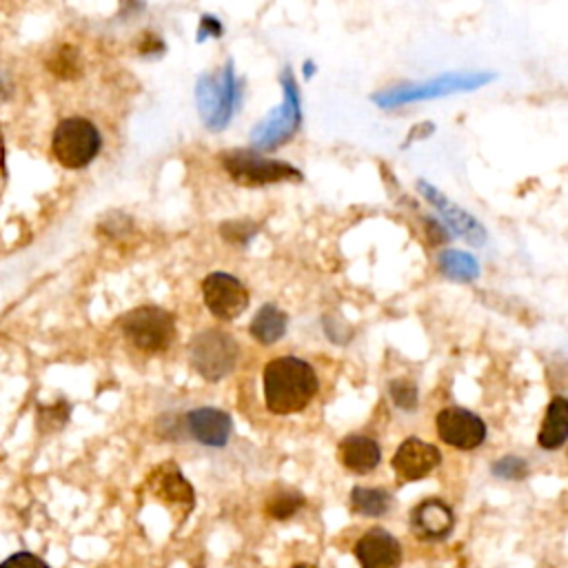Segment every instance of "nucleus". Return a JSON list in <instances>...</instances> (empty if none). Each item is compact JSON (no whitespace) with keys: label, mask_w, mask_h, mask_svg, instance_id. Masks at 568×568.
Here are the masks:
<instances>
[{"label":"nucleus","mask_w":568,"mask_h":568,"mask_svg":"<svg viewBox=\"0 0 568 568\" xmlns=\"http://www.w3.org/2000/svg\"><path fill=\"white\" fill-rule=\"evenodd\" d=\"M222 166L233 182L242 186H264L284 180H302V173L282 160H271L248 149H233L220 155Z\"/></svg>","instance_id":"nucleus-5"},{"label":"nucleus","mask_w":568,"mask_h":568,"mask_svg":"<svg viewBox=\"0 0 568 568\" xmlns=\"http://www.w3.org/2000/svg\"><path fill=\"white\" fill-rule=\"evenodd\" d=\"M408 524L419 541H444L455 528V513L444 499L428 497L410 510Z\"/></svg>","instance_id":"nucleus-13"},{"label":"nucleus","mask_w":568,"mask_h":568,"mask_svg":"<svg viewBox=\"0 0 568 568\" xmlns=\"http://www.w3.org/2000/svg\"><path fill=\"white\" fill-rule=\"evenodd\" d=\"M102 138L93 122L84 118H67L62 120L51 140V151L55 160L67 169L87 166L100 151Z\"/></svg>","instance_id":"nucleus-7"},{"label":"nucleus","mask_w":568,"mask_h":568,"mask_svg":"<svg viewBox=\"0 0 568 568\" xmlns=\"http://www.w3.org/2000/svg\"><path fill=\"white\" fill-rule=\"evenodd\" d=\"M442 462V453L437 446L419 439V437H406L393 459L390 466L399 481H419L426 475H430Z\"/></svg>","instance_id":"nucleus-12"},{"label":"nucleus","mask_w":568,"mask_h":568,"mask_svg":"<svg viewBox=\"0 0 568 568\" xmlns=\"http://www.w3.org/2000/svg\"><path fill=\"white\" fill-rule=\"evenodd\" d=\"M0 568H51V566L42 557L20 550V552H13L7 559H2Z\"/></svg>","instance_id":"nucleus-25"},{"label":"nucleus","mask_w":568,"mask_h":568,"mask_svg":"<svg viewBox=\"0 0 568 568\" xmlns=\"http://www.w3.org/2000/svg\"><path fill=\"white\" fill-rule=\"evenodd\" d=\"M237 82L233 75V62L226 60L220 73H204L197 78L195 84V100L200 118L204 120L206 129L222 131L229 120L233 118L237 104Z\"/></svg>","instance_id":"nucleus-2"},{"label":"nucleus","mask_w":568,"mask_h":568,"mask_svg":"<svg viewBox=\"0 0 568 568\" xmlns=\"http://www.w3.org/2000/svg\"><path fill=\"white\" fill-rule=\"evenodd\" d=\"M124 337L144 353H164L175 335V317L160 306H138L122 317Z\"/></svg>","instance_id":"nucleus-4"},{"label":"nucleus","mask_w":568,"mask_h":568,"mask_svg":"<svg viewBox=\"0 0 568 568\" xmlns=\"http://www.w3.org/2000/svg\"><path fill=\"white\" fill-rule=\"evenodd\" d=\"M4 178H7V169H4V146H2V138H0V195L4 189Z\"/></svg>","instance_id":"nucleus-28"},{"label":"nucleus","mask_w":568,"mask_h":568,"mask_svg":"<svg viewBox=\"0 0 568 568\" xmlns=\"http://www.w3.org/2000/svg\"><path fill=\"white\" fill-rule=\"evenodd\" d=\"M317 388L315 368L295 355L275 357L262 371L264 404L275 415L304 410L317 395Z\"/></svg>","instance_id":"nucleus-1"},{"label":"nucleus","mask_w":568,"mask_h":568,"mask_svg":"<svg viewBox=\"0 0 568 568\" xmlns=\"http://www.w3.org/2000/svg\"><path fill=\"white\" fill-rule=\"evenodd\" d=\"M339 462L355 475L375 470L382 462V448L373 437L348 435L339 442Z\"/></svg>","instance_id":"nucleus-17"},{"label":"nucleus","mask_w":568,"mask_h":568,"mask_svg":"<svg viewBox=\"0 0 568 568\" xmlns=\"http://www.w3.org/2000/svg\"><path fill=\"white\" fill-rule=\"evenodd\" d=\"M313 73V62H306V75Z\"/></svg>","instance_id":"nucleus-30"},{"label":"nucleus","mask_w":568,"mask_h":568,"mask_svg":"<svg viewBox=\"0 0 568 568\" xmlns=\"http://www.w3.org/2000/svg\"><path fill=\"white\" fill-rule=\"evenodd\" d=\"M248 331L255 337V342L271 346L286 333V313L280 311L275 304H264L253 315Z\"/></svg>","instance_id":"nucleus-19"},{"label":"nucleus","mask_w":568,"mask_h":568,"mask_svg":"<svg viewBox=\"0 0 568 568\" xmlns=\"http://www.w3.org/2000/svg\"><path fill=\"white\" fill-rule=\"evenodd\" d=\"M202 297L211 315L220 320H235L248 306L251 293L235 275L215 271L202 282Z\"/></svg>","instance_id":"nucleus-10"},{"label":"nucleus","mask_w":568,"mask_h":568,"mask_svg":"<svg viewBox=\"0 0 568 568\" xmlns=\"http://www.w3.org/2000/svg\"><path fill=\"white\" fill-rule=\"evenodd\" d=\"M304 506V497L295 490H280L275 495H271V499L266 501V515L277 519V521H284V519H291L300 508Z\"/></svg>","instance_id":"nucleus-22"},{"label":"nucleus","mask_w":568,"mask_h":568,"mask_svg":"<svg viewBox=\"0 0 568 568\" xmlns=\"http://www.w3.org/2000/svg\"><path fill=\"white\" fill-rule=\"evenodd\" d=\"M240 346L233 335L220 328H206L193 335L189 344L191 368L206 382L224 379L237 364Z\"/></svg>","instance_id":"nucleus-3"},{"label":"nucleus","mask_w":568,"mask_h":568,"mask_svg":"<svg viewBox=\"0 0 568 568\" xmlns=\"http://www.w3.org/2000/svg\"><path fill=\"white\" fill-rule=\"evenodd\" d=\"M490 470H493L495 477H501V479H524L528 475V464L521 457L506 455V457L497 459L490 466Z\"/></svg>","instance_id":"nucleus-23"},{"label":"nucleus","mask_w":568,"mask_h":568,"mask_svg":"<svg viewBox=\"0 0 568 568\" xmlns=\"http://www.w3.org/2000/svg\"><path fill=\"white\" fill-rule=\"evenodd\" d=\"M417 191L439 211V215L444 217V224L450 231H455V235H462L470 244H481L486 240L484 226L470 213H466L464 209L453 204L448 197H444L435 186H430L424 180H419L417 182Z\"/></svg>","instance_id":"nucleus-15"},{"label":"nucleus","mask_w":568,"mask_h":568,"mask_svg":"<svg viewBox=\"0 0 568 568\" xmlns=\"http://www.w3.org/2000/svg\"><path fill=\"white\" fill-rule=\"evenodd\" d=\"M490 80H495V73H481V71L446 73V75H439V78H435L430 82H424V84H408V87L386 89L382 93H375L373 100L379 106L388 109V106H397V104H404V102L448 95V93H455V91H470V89L488 84Z\"/></svg>","instance_id":"nucleus-8"},{"label":"nucleus","mask_w":568,"mask_h":568,"mask_svg":"<svg viewBox=\"0 0 568 568\" xmlns=\"http://www.w3.org/2000/svg\"><path fill=\"white\" fill-rule=\"evenodd\" d=\"M355 559L362 568H399L402 546L386 528H368L355 541Z\"/></svg>","instance_id":"nucleus-14"},{"label":"nucleus","mask_w":568,"mask_h":568,"mask_svg":"<svg viewBox=\"0 0 568 568\" xmlns=\"http://www.w3.org/2000/svg\"><path fill=\"white\" fill-rule=\"evenodd\" d=\"M439 271L455 282H473L479 277L477 260L466 251L448 248L439 255Z\"/></svg>","instance_id":"nucleus-21"},{"label":"nucleus","mask_w":568,"mask_h":568,"mask_svg":"<svg viewBox=\"0 0 568 568\" xmlns=\"http://www.w3.org/2000/svg\"><path fill=\"white\" fill-rule=\"evenodd\" d=\"M206 33H213L215 38L222 33V24L215 18H211V16L202 18V27H200V38L197 40H204Z\"/></svg>","instance_id":"nucleus-27"},{"label":"nucleus","mask_w":568,"mask_h":568,"mask_svg":"<svg viewBox=\"0 0 568 568\" xmlns=\"http://www.w3.org/2000/svg\"><path fill=\"white\" fill-rule=\"evenodd\" d=\"M186 430L202 446L222 448L231 437V415L222 408L200 406L186 413Z\"/></svg>","instance_id":"nucleus-16"},{"label":"nucleus","mask_w":568,"mask_h":568,"mask_svg":"<svg viewBox=\"0 0 568 568\" xmlns=\"http://www.w3.org/2000/svg\"><path fill=\"white\" fill-rule=\"evenodd\" d=\"M291 568H317V566H313V564H308V561H297V564H293Z\"/></svg>","instance_id":"nucleus-29"},{"label":"nucleus","mask_w":568,"mask_h":568,"mask_svg":"<svg viewBox=\"0 0 568 568\" xmlns=\"http://www.w3.org/2000/svg\"><path fill=\"white\" fill-rule=\"evenodd\" d=\"M568 437V402L564 397L550 399L537 442L544 450H557Z\"/></svg>","instance_id":"nucleus-18"},{"label":"nucleus","mask_w":568,"mask_h":568,"mask_svg":"<svg viewBox=\"0 0 568 568\" xmlns=\"http://www.w3.org/2000/svg\"><path fill=\"white\" fill-rule=\"evenodd\" d=\"M393 497L384 488L355 486L351 490V510L362 517H382L390 510Z\"/></svg>","instance_id":"nucleus-20"},{"label":"nucleus","mask_w":568,"mask_h":568,"mask_svg":"<svg viewBox=\"0 0 568 568\" xmlns=\"http://www.w3.org/2000/svg\"><path fill=\"white\" fill-rule=\"evenodd\" d=\"M388 393L402 410H413L417 406V388L408 379H393L388 384Z\"/></svg>","instance_id":"nucleus-24"},{"label":"nucleus","mask_w":568,"mask_h":568,"mask_svg":"<svg viewBox=\"0 0 568 568\" xmlns=\"http://www.w3.org/2000/svg\"><path fill=\"white\" fill-rule=\"evenodd\" d=\"M58 64H53V71L58 75H71L78 71V62H75V53L71 49H62L58 55Z\"/></svg>","instance_id":"nucleus-26"},{"label":"nucleus","mask_w":568,"mask_h":568,"mask_svg":"<svg viewBox=\"0 0 568 568\" xmlns=\"http://www.w3.org/2000/svg\"><path fill=\"white\" fill-rule=\"evenodd\" d=\"M435 428L437 437L457 450H473L486 439L484 419L462 406L442 408L435 417Z\"/></svg>","instance_id":"nucleus-11"},{"label":"nucleus","mask_w":568,"mask_h":568,"mask_svg":"<svg viewBox=\"0 0 568 568\" xmlns=\"http://www.w3.org/2000/svg\"><path fill=\"white\" fill-rule=\"evenodd\" d=\"M282 89H284L282 104L275 111H271V115L266 120H262L251 133V142L260 151H273L280 144H284L286 140H291V135L297 131V126L302 122L297 84H295L288 67L282 73Z\"/></svg>","instance_id":"nucleus-6"},{"label":"nucleus","mask_w":568,"mask_h":568,"mask_svg":"<svg viewBox=\"0 0 568 568\" xmlns=\"http://www.w3.org/2000/svg\"><path fill=\"white\" fill-rule=\"evenodd\" d=\"M146 488L158 501L173 510L178 524H182L195 506V490L173 462L155 466L146 479Z\"/></svg>","instance_id":"nucleus-9"}]
</instances>
